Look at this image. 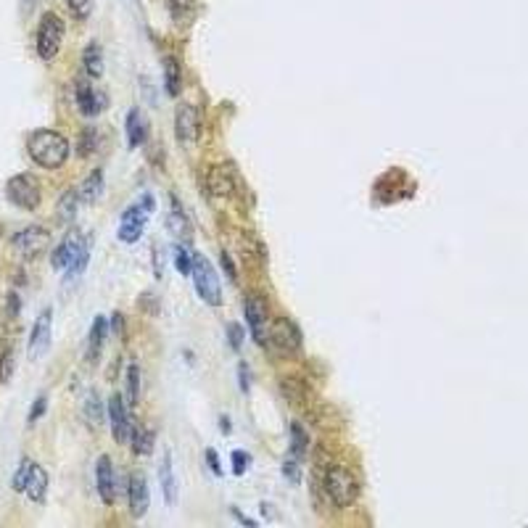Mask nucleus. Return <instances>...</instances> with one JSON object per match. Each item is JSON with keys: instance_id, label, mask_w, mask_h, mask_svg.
I'll list each match as a JSON object with an SVG mask.
<instances>
[{"instance_id": "obj_27", "label": "nucleus", "mask_w": 528, "mask_h": 528, "mask_svg": "<svg viewBox=\"0 0 528 528\" xmlns=\"http://www.w3.org/2000/svg\"><path fill=\"white\" fill-rule=\"evenodd\" d=\"M309 449V433L301 423H291V454L304 459Z\"/></svg>"}, {"instance_id": "obj_38", "label": "nucleus", "mask_w": 528, "mask_h": 528, "mask_svg": "<svg viewBox=\"0 0 528 528\" xmlns=\"http://www.w3.org/2000/svg\"><path fill=\"white\" fill-rule=\"evenodd\" d=\"M283 476L291 481V483H301V468H299V457L291 454L286 462H283Z\"/></svg>"}, {"instance_id": "obj_29", "label": "nucleus", "mask_w": 528, "mask_h": 528, "mask_svg": "<svg viewBox=\"0 0 528 528\" xmlns=\"http://www.w3.org/2000/svg\"><path fill=\"white\" fill-rule=\"evenodd\" d=\"M77 204H80V196H77V190L71 188L66 190L64 196H61L59 201V220L61 222H71L74 217H77Z\"/></svg>"}, {"instance_id": "obj_28", "label": "nucleus", "mask_w": 528, "mask_h": 528, "mask_svg": "<svg viewBox=\"0 0 528 528\" xmlns=\"http://www.w3.org/2000/svg\"><path fill=\"white\" fill-rule=\"evenodd\" d=\"M130 441H132V452H135V454H151V452H153V430L132 426Z\"/></svg>"}, {"instance_id": "obj_32", "label": "nucleus", "mask_w": 528, "mask_h": 528, "mask_svg": "<svg viewBox=\"0 0 528 528\" xmlns=\"http://www.w3.org/2000/svg\"><path fill=\"white\" fill-rule=\"evenodd\" d=\"M127 404H138V399H140V368H138V362H132L130 368H127Z\"/></svg>"}, {"instance_id": "obj_4", "label": "nucleus", "mask_w": 528, "mask_h": 528, "mask_svg": "<svg viewBox=\"0 0 528 528\" xmlns=\"http://www.w3.org/2000/svg\"><path fill=\"white\" fill-rule=\"evenodd\" d=\"M64 21L59 13H42L40 24H37V37H35V48L42 61H53L59 56L61 45H64Z\"/></svg>"}, {"instance_id": "obj_40", "label": "nucleus", "mask_w": 528, "mask_h": 528, "mask_svg": "<svg viewBox=\"0 0 528 528\" xmlns=\"http://www.w3.org/2000/svg\"><path fill=\"white\" fill-rule=\"evenodd\" d=\"M249 462H251V457L246 454V452H240V449L233 452V470H235L238 476H243V473L249 470Z\"/></svg>"}, {"instance_id": "obj_18", "label": "nucleus", "mask_w": 528, "mask_h": 528, "mask_svg": "<svg viewBox=\"0 0 528 528\" xmlns=\"http://www.w3.org/2000/svg\"><path fill=\"white\" fill-rule=\"evenodd\" d=\"M24 494H27L35 505H42V502H45V494H48V473H45L37 462H35V468H32V476H30V481H27Z\"/></svg>"}, {"instance_id": "obj_39", "label": "nucleus", "mask_w": 528, "mask_h": 528, "mask_svg": "<svg viewBox=\"0 0 528 528\" xmlns=\"http://www.w3.org/2000/svg\"><path fill=\"white\" fill-rule=\"evenodd\" d=\"M45 407H48V397H45V394H40V397L35 399V407H32V409H30V415H27V423H30V426H35V423H37V420L42 418V412H45Z\"/></svg>"}, {"instance_id": "obj_21", "label": "nucleus", "mask_w": 528, "mask_h": 528, "mask_svg": "<svg viewBox=\"0 0 528 528\" xmlns=\"http://www.w3.org/2000/svg\"><path fill=\"white\" fill-rule=\"evenodd\" d=\"M77 246H80V240H77V238L61 240L59 246L53 249V254H50V264H53V269H66V267H69V262L74 259V254H77Z\"/></svg>"}, {"instance_id": "obj_12", "label": "nucleus", "mask_w": 528, "mask_h": 528, "mask_svg": "<svg viewBox=\"0 0 528 528\" xmlns=\"http://www.w3.org/2000/svg\"><path fill=\"white\" fill-rule=\"evenodd\" d=\"M243 312H246V322H249L254 341L259 346H264L267 344V307H264V301L259 296H249Z\"/></svg>"}, {"instance_id": "obj_31", "label": "nucleus", "mask_w": 528, "mask_h": 528, "mask_svg": "<svg viewBox=\"0 0 528 528\" xmlns=\"http://www.w3.org/2000/svg\"><path fill=\"white\" fill-rule=\"evenodd\" d=\"M32 468H35V462H32V459H21V462H19V470H16V473H13V479H11V488H13L16 494H24L27 481H30V476H32Z\"/></svg>"}, {"instance_id": "obj_22", "label": "nucleus", "mask_w": 528, "mask_h": 528, "mask_svg": "<svg viewBox=\"0 0 528 528\" xmlns=\"http://www.w3.org/2000/svg\"><path fill=\"white\" fill-rule=\"evenodd\" d=\"M164 85H167V95H170V98H177L180 88H182V71H180V64L175 56H167V59H164Z\"/></svg>"}, {"instance_id": "obj_2", "label": "nucleus", "mask_w": 528, "mask_h": 528, "mask_svg": "<svg viewBox=\"0 0 528 528\" xmlns=\"http://www.w3.org/2000/svg\"><path fill=\"white\" fill-rule=\"evenodd\" d=\"M325 494L336 508H349L359 497V481L349 468L344 465H333L325 473Z\"/></svg>"}, {"instance_id": "obj_25", "label": "nucleus", "mask_w": 528, "mask_h": 528, "mask_svg": "<svg viewBox=\"0 0 528 528\" xmlns=\"http://www.w3.org/2000/svg\"><path fill=\"white\" fill-rule=\"evenodd\" d=\"M167 8H170V16L175 24H188L196 16L199 0H167Z\"/></svg>"}, {"instance_id": "obj_20", "label": "nucleus", "mask_w": 528, "mask_h": 528, "mask_svg": "<svg viewBox=\"0 0 528 528\" xmlns=\"http://www.w3.org/2000/svg\"><path fill=\"white\" fill-rule=\"evenodd\" d=\"M106 317H95L93 325H90V339H88V359L95 362L100 357V349H103V341H106Z\"/></svg>"}, {"instance_id": "obj_6", "label": "nucleus", "mask_w": 528, "mask_h": 528, "mask_svg": "<svg viewBox=\"0 0 528 528\" xmlns=\"http://www.w3.org/2000/svg\"><path fill=\"white\" fill-rule=\"evenodd\" d=\"M6 196L13 206H19L24 211H35L40 206V199H42V190H40V182L37 177L32 175H16L6 182Z\"/></svg>"}, {"instance_id": "obj_41", "label": "nucleus", "mask_w": 528, "mask_h": 528, "mask_svg": "<svg viewBox=\"0 0 528 528\" xmlns=\"http://www.w3.org/2000/svg\"><path fill=\"white\" fill-rule=\"evenodd\" d=\"M228 336H230V346L238 351L240 346H243V328L233 322V325H228Z\"/></svg>"}, {"instance_id": "obj_3", "label": "nucleus", "mask_w": 528, "mask_h": 528, "mask_svg": "<svg viewBox=\"0 0 528 528\" xmlns=\"http://www.w3.org/2000/svg\"><path fill=\"white\" fill-rule=\"evenodd\" d=\"M193 286H196V293L201 296V301H206L209 307H220L222 304V288H220V275L214 272L211 262L201 254H193Z\"/></svg>"}, {"instance_id": "obj_33", "label": "nucleus", "mask_w": 528, "mask_h": 528, "mask_svg": "<svg viewBox=\"0 0 528 528\" xmlns=\"http://www.w3.org/2000/svg\"><path fill=\"white\" fill-rule=\"evenodd\" d=\"M16 370V357H13V349H3L0 354V383H8L11 375Z\"/></svg>"}, {"instance_id": "obj_48", "label": "nucleus", "mask_w": 528, "mask_h": 528, "mask_svg": "<svg viewBox=\"0 0 528 528\" xmlns=\"http://www.w3.org/2000/svg\"><path fill=\"white\" fill-rule=\"evenodd\" d=\"M24 3H27V6H32V8H35V6L40 3V0H24Z\"/></svg>"}, {"instance_id": "obj_47", "label": "nucleus", "mask_w": 528, "mask_h": 528, "mask_svg": "<svg viewBox=\"0 0 528 528\" xmlns=\"http://www.w3.org/2000/svg\"><path fill=\"white\" fill-rule=\"evenodd\" d=\"M233 515H235V518H238L240 523H246V526H254V520H251V518H246V515H240V512H233Z\"/></svg>"}, {"instance_id": "obj_34", "label": "nucleus", "mask_w": 528, "mask_h": 528, "mask_svg": "<svg viewBox=\"0 0 528 528\" xmlns=\"http://www.w3.org/2000/svg\"><path fill=\"white\" fill-rule=\"evenodd\" d=\"M175 267L180 269V275H188L193 272V257L188 254L185 246H175Z\"/></svg>"}, {"instance_id": "obj_24", "label": "nucleus", "mask_w": 528, "mask_h": 528, "mask_svg": "<svg viewBox=\"0 0 528 528\" xmlns=\"http://www.w3.org/2000/svg\"><path fill=\"white\" fill-rule=\"evenodd\" d=\"M100 193H103V170H95L90 172L88 177H85V182L77 188V196H80V201L93 204L95 199H100Z\"/></svg>"}, {"instance_id": "obj_46", "label": "nucleus", "mask_w": 528, "mask_h": 528, "mask_svg": "<svg viewBox=\"0 0 528 528\" xmlns=\"http://www.w3.org/2000/svg\"><path fill=\"white\" fill-rule=\"evenodd\" d=\"M111 317H114V319H111V325H114V333H117V330H122V315H119V312H114Z\"/></svg>"}, {"instance_id": "obj_15", "label": "nucleus", "mask_w": 528, "mask_h": 528, "mask_svg": "<svg viewBox=\"0 0 528 528\" xmlns=\"http://www.w3.org/2000/svg\"><path fill=\"white\" fill-rule=\"evenodd\" d=\"M109 420H111V433L117 441H127L130 439V415H127V401L119 397V394H111L109 399Z\"/></svg>"}, {"instance_id": "obj_37", "label": "nucleus", "mask_w": 528, "mask_h": 528, "mask_svg": "<svg viewBox=\"0 0 528 528\" xmlns=\"http://www.w3.org/2000/svg\"><path fill=\"white\" fill-rule=\"evenodd\" d=\"M69 11L77 21H88L93 13V0H69Z\"/></svg>"}, {"instance_id": "obj_44", "label": "nucleus", "mask_w": 528, "mask_h": 528, "mask_svg": "<svg viewBox=\"0 0 528 528\" xmlns=\"http://www.w3.org/2000/svg\"><path fill=\"white\" fill-rule=\"evenodd\" d=\"M206 459H209V465H211V473H214V476H220L222 468H220V462H217V454H214L211 449L206 452Z\"/></svg>"}, {"instance_id": "obj_16", "label": "nucleus", "mask_w": 528, "mask_h": 528, "mask_svg": "<svg viewBox=\"0 0 528 528\" xmlns=\"http://www.w3.org/2000/svg\"><path fill=\"white\" fill-rule=\"evenodd\" d=\"M235 190V175L230 167H214L209 172V193L217 201H228Z\"/></svg>"}, {"instance_id": "obj_43", "label": "nucleus", "mask_w": 528, "mask_h": 528, "mask_svg": "<svg viewBox=\"0 0 528 528\" xmlns=\"http://www.w3.org/2000/svg\"><path fill=\"white\" fill-rule=\"evenodd\" d=\"M8 317H19V293H8Z\"/></svg>"}, {"instance_id": "obj_36", "label": "nucleus", "mask_w": 528, "mask_h": 528, "mask_svg": "<svg viewBox=\"0 0 528 528\" xmlns=\"http://www.w3.org/2000/svg\"><path fill=\"white\" fill-rule=\"evenodd\" d=\"M170 225L175 230H182V233H188V217H185V211H182V206L177 204V199L172 196V211H170Z\"/></svg>"}, {"instance_id": "obj_5", "label": "nucleus", "mask_w": 528, "mask_h": 528, "mask_svg": "<svg viewBox=\"0 0 528 528\" xmlns=\"http://www.w3.org/2000/svg\"><path fill=\"white\" fill-rule=\"evenodd\" d=\"M151 211H153V199H151V196H140L132 206H127V211L122 214L119 233H117L122 243H135V240L143 235Z\"/></svg>"}, {"instance_id": "obj_19", "label": "nucleus", "mask_w": 528, "mask_h": 528, "mask_svg": "<svg viewBox=\"0 0 528 528\" xmlns=\"http://www.w3.org/2000/svg\"><path fill=\"white\" fill-rule=\"evenodd\" d=\"M82 66H85V74L90 80H98L103 74V48L95 40L88 42L85 50H82Z\"/></svg>"}, {"instance_id": "obj_11", "label": "nucleus", "mask_w": 528, "mask_h": 528, "mask_svg": "<svg viewBox=\"0 0 528 528\" xmlns=\"http://www.w3.org/2000/svg\"><path fill=\"white\" fill-rule=\"evenodd\" d=\"M50 319H53V312L50 309H42L35 328H32V336H30V346H27V354H30L32 362L45 357V351L50 346Z\"/></svg>"}, {"instance_id": "obj_1", "label": "nucleus", "mask_w": 528, "mask_h": 528, "mask_svg": "<svg viewBox=\"0 0 528 528\" xmlns=\"http://www.w3.org/2000/svg\"><path fill=\"white\" fill-rule=\"evenodd\" d=\"M30 156L45 170H59L69 159V140L56 130H37L30 138Z\"/></svg>"}, {"instance_id": "obj_17", "label": "nucleus", "mask_w": 528, "mask_h": 528, "mask_svg": "<svg viewBox=\"0 0 528 528\" xmlns=\"http://www.w3.org/2000/svg\"><path fill=\"white\" fill-rule=\"evenodd\" d=\"M159 481H161V491H164V499L167 505H175L177 502V481H175V470H172V454L164 452V459H161L159 468Z\"/></svg>"}, {"instance_id": "obj_26", "label": "nucleus", "mask_w": 528, "mask_h": 528, "mask_svg": "<svg viewBox=\"0 0 528 528\" xmlns=\"http://www.w3.org/2000/svg\"><path fill=\"white\" fill-rule=\"evenodd\" d=\"M88 259H90V238H82L80 246H77V254H74V259L69 262V267H66V283H71V280H77L85 272V267H88Z\"/></svg>"}, {"instance_id": "obj_10", "label": "nucleus", "mask_w": 528, "mask_h": 528, "mask_svg": "<svg viewBox=\"0 0 528 528\" xmlns=\"http://www.w3.org/2000/svg\"><path fill=\"white\" fill-rule=\"evenodd\" d=\"M175 132L177 140H182L185 146H193L199 140V111L190 103H180L175 111Z\"/></svg>"}, {"instance_id": "obj_35", "label": "nucleus", "mask_w": 528, "mask_h": 528, "mask_svg": "<svg viewBox=\"0 0 528 528\" xmlns=\"http://www.w3.org/2000/svg\"><path fill=\"white\" fill-rule=\"evenodd\" d=\"M95 146H98V132H95V127H85L80 135V156H90V153L95 151Z\"/></svg>"}, {"instance_id": "obj_13", "label": "nucleus", "mask_w": 528, "mask_h": 528, "mask_svg": "<svg viewBox=\"0 0 528 528\" xmlns=\"http://www.w3.org/2000/svg\"><path fill=\"white\" fill-rule=\"evenodd\" d=\"M95 488H98L103 505L117 502V479H114V465L109 454H100L95 462Z\"/></svg>"}, {"instance_id": "obj_14", "label": "nucleus", "mask_w": 528, "mask_h": 528, "mask_svg": "<svg viewBox=\"0 0 528 528\" xmlns=\"http://www.w3.org/2000/svg\"><path fill=\"white\" fill-rule=\"evenodd\" d=\"M127 497H130V512L132 518H143L148 512V481L143 470H135L130 476V486H127Z\"/></svg>"}, {"instance_id": "obj_7", "label": "nucleus", "mask_w": 528, "mask_h": 528, "mask_svg": "<svg viewBox=\"0 0 528 528\" xmlns=\"http://www.w3.org/2000/svg\"><path fill=\"white\" fill-rule=\"evenodd\" d=\"M48 246H50V233L42 225H30V228H24L21 233H16V238H13V249L24 259L40 257Z\"/></svg>"}, {"instance_id": "obj_30", "label": "nucleus", "mask_w": 528, "mask_h": 528, "mask_svg": "<svg viewBox=\"0 0 528 528\" xmlns=\"http://www.w3.org/2000/svg\"><path fill=\"white\" fill-rule=\"evenodd\" d=\"M85 415H88L90 426H95V428L103 423V401H100L98 391H90L85 397Z\"/></svg>"}, {"instance_id": "obj_8", "label": "nucleus", "mask_w": 528, "mask_h": 528, "mask_svg": "<svg viewBox=\"0 0 528 528\" xmlns=\"http://www.w3.org/2000/svg\"><path fill=\"white\" fill-rule=\"evenodd\" d=\"M74 98H77V106H80V111L85 117H95V114H100V111L109 106L106 93L100 88H95V85H90L88 80H80L74 85Z\"/></svg>"}, {"instance_id": "obj_45", "label": "nucleus", "mask_w": 528, "mask_h": 528, "mask_svg": "<svg viewBox=\"0 0 528 528\" xmlns=\"http://www.w3.org/2000/svg\"><path fill=\"white\" fill-rule=\"evenodd\" d=\"M222 264H225V269H228V278L235 280V267H233V262H230V257L222 251Z\"/></svg>"}, {"instance_id": "obj_23", "label": "nucleus", "mask_w": 528, "mask_h": 528, "mask_svg": "<svg viewBox=\"0 0 528 528\" xmlns=\"http://www.w3.org/2000/svg\"><path fill=\"white\" fill-rule=\"evenodd\" d=\"M143 140H146V119H143L140 109H130V114H127V143H130V148H138V146H143Z\"/></svg>"}, {"instance_id": "obj_42", "label": "nucleus", "mask_w": 528, "mask_h": 528, "mask_svg": "<svg viewBox=\"0 0 528 528\" xmlns=\"http://www.w3.org/2000/svg\"><path fill=\"white\" fill-rule=\"evenodd\" d=\"M238 375H240V389H243V391H249L251 389V372H249V365H243V362H240V365H238Z\"/></svg>"}, {"instance_id": "obj_9", "label": "nucleus", "mask_w": 528, "mask_h": 528, "mask_svg": "<svg viewBox=\"0 0 528 528\" xmlns=\"http://www.w3.org/2000/svg\"><path fill=\"white\" fill-rule=\"evenodd\" d=\"M267 341H272V344H275L280 351H286V354H293V351L301 349L299 328L286 317H280L272 322V328H269V333H267Z\"/></svg>"}]
</instances>
